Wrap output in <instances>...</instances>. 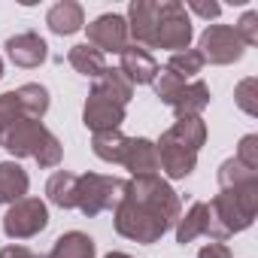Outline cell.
Returning <instances> with one entry per match:
<instances>
[{"label": "cell", "instance_id": "obj_1", "mask_svg": "<svg viewBox=\"0 0 258 258\" xmlns=\"http://www.w3.org/2000/svg\"><path fill=\"white\" fill-rule=\"evenodd\" d=\"M182 216L179 195L158 173L131 176L124 195L112 210V225L121 237L134 243H158Z\"/></svg>", "mask_w": 258, "mask_h": 258}, {"label": "cell", "instance_id": "obj_2", "mask_svg": "<svg viewBox=\"0 0 258 258\" xmlns=\"http://www.w3.org/2000/svg\"><path fill=\"white\" fill-rule=\"evenodd\" d=\"M210 213L225 237L246 231L258 213V170L228 158L219 167V195L210 201Z\"/></svg>", "mask_w": 258, "mask_h": 258}, {"label": "cell", "instance_id": "obj_3", "mask_svg": "<svg viewBox=\"0 0 258 258\" xmlns=\"http://www.w3.org/2000/svg\"><path fill=\"white\" fill-rule=\"evenodd\" d=\"M131 94H134V85L127 82V76L115 67L94 79L91 91H88V100H85V109H82V121L91 134H100V131H118L121 121H124V109L131 103Z\"/></svg>", "mask_w": 258, "mask_h": 258}, {"label": "cell", "instance_id": "obj_4", "mask_svg": "<svg viewBox=\"0 0 258 258\" xmlns=\"http://www.w3.org/2000/svg\"><path fill=\"white\" fill-rule=\"evenodd\" d=\"M204 140H207V124L201 115L176 118L155 143L158 170H164L170 179H185L198 164V152H201Z\"/></svg>", "mask_w": 258, "mask_h": 258}, {"label": "cell", "instance_id": "obj_5", "mask_svg": "<svg viewBox=\"0 0 258 258\" xmlns=\"http://www.w3.org/2000/svg\"><path fill=\"white\" fill-rule=\"evenodd\" d=\"M0 146L16 158H34L40 167H58L61 164V140L49 131V127L37 118H16L0 131Z\"/></svg>", "mask_w": 258, "mask_h": 258}, {"label": "cell", "instance_id": "obj_6", "mask_svg": "<svg viewBox=\"0 0 258 258\" xmlns=\"http://www.w3.org/2000/svg\"><path fill=\"white\" fill-rule=\"evenodd\" d=\"M152 85H155V94L161 97V103H167L176 112V118L201 115L210 103V85L204 79H179L167 67H158V76Z\"/></svg>", "mask_w": 258, "mask_h": 258}, {"label": "cell", "instance_id": "obj_7", "mask_svg": "<svg viewBox=\"0 0 258 258\" xmlns=\"http://www.w3.org/2000/svg\"><path fill=\"white\" fill-rule=\"evenodd\" d=\"M121 195H124V179L103 176V173H82V176H76L73 210L94 219V216H100L106 210H115Z\"/></svg>", "mask_w": 258, "mask_h": 258}, {"label": "cell", "instance_id": "obj_8", "mask_svg": "<svg viewBox=\"0 0 258 258\" xmlns=\"http://www.w3.org/2000/svg\"><path fill=\"white\" fill-rule=\"evenodd\" d=\"M195 31H191V19L188 10L176 0H164L158 4V19H155V31H152V49H167L173 52H185L191 43Z\"/></svg>", "mask_w": 258, "mask_h": 258}, {"label": "cell", "instance_id": "obj_9", "mask_svg": "<svg viewBox=\"0 0 258 258\" xmlns=\"http://www.w3.org/2000/svg\"><path fill=\"white\" fill-rule=\"evenodd\" d=\"M46 225H49V210L40 198H22L10 204L4 216V234L10 240H31L40 231H46Z\"/></svg>", "mask_w": 258, "mask_h": 258}, {"label": "cell", "instance_id": "obj_10", "mask_svg": "<svg viewBox=\"0 0 258 258\" xmlns=\"http://www.w3.org/2000/svg\"><path fill=\"white\" fill-rule=\"evenodd\" d=\"M198 52L204 58V64H234L243 58L246 46L243 40L237 37V31L231 25H210L204 34H201V43H198Z\"/></svg>", "mask_w": 258, "mask_h": 258}, {"label": "cell", "instance_id": "obj_11", "mask_svg": "<svg viewBox=\"0 0 258 258\" xmlns=\"http://www.w3.org/2000/svg\"><path fill=\"white\" fill-rule=\"evenodd\" d=\"M88 28V43L97 49V52H112V55H121L127 46H131V37H127V22L124 16H115V13H106V16H97Z\"/></svg>", "mask_w": 258, "mask_h": 258}, {"label": "cell", "instance_id": "obj_12", "mask_svg": "<svg viewBox=\"0 0 258 258\" xmlns=\"http://www.w3.org/2000/svg\"><path fill=\"white\" fill-rule=\"evenodd\" d=\"M198 237H210V240H216V243H225V240H228V237L219 231V225H216V219H213L207 201H195V204L185 210V216L176 219V243L185 246V243H191V240H198Z\"/></svg>", "mask_w": 258, "mask_h": 258}, {"label": "cell", "instance_id": "obj_13", "mask_svg": "<svg viewBox=\"0 0 258 258\" xmlns=\"http://www.w3.org/2000/svg\"><path fill=\"white\" fill-rule=\"evenodd\" d=\"M7 55H10V61L16 67L34 70V67H40L49 58V46H46V40L37 31H22V34L7 40Z\"/></svg>", "mask_w": 258, "mask_h": 258}, {"label": "cell", "instance_id": "obj_14", "mask_svg": "<svg viewBox=\"0 0 258 258\" xmlns=\"http://www.w3.org/2000/svg\"><path fill=\"white\" fill-rule=\"evenodd\" d=\"M118 70L127 76V82L131 85H152L155 76H158V61L152 58V52L140 49V46H127L121 55H118Z\"/></svg>", "mask_w": 258, "mask_h": 258}, {"label": "cell", "instance_id": "obj_15", "mask_svg": "<svg viewBox=\"0 0 258 258\" xmlns=\"http://www.w3.org/2000/svg\"><path fill=\"white\" fill-rule=\"evenodd\" d=\"M118 164L127 167L134 176L158 173V149L146 137H127V146H124V155H121Z\"/></svg>", "mask_w": 258, "mask_h": 258}, {"label": "cell", "instance_id": "obj_16", "mask_svg": "<svg viewBox=\"0 0 258 258\" xmlns=\"http://www.w3.org/2000/svg\"><path fill=\"white\" fill-rule=\"evenodd\" d=\"M46 25L52 34L58 37H70L76 31L85 28V13L79 4H73V0H61V4H55L49 13H46Z\"/></svg>", "mask_w": 258, "mask_h": 258}, {"label": "cell", "instance_id": "obj_17", "mask_svg": "<svg viewBox=\"0 0 258 258\" xmlns=\"http://www.w3.org/2000/svg\"><path fill=\"white\" fill-rule=\"evenodd\" d=\"M28 173L16 164V161H0V204H16L22 198H28Z\"/></svg>", "mask_w": 258, "mask_h": 258}, {"label": "cell", "instance_id": "obj_18", "mask_svg": "<svg viewBox=\"0 0 258 258\" xmlns=\"http://www.w3.org/2000/svg\"><path fill=\"white\" fill-rule=\"evenodd\" d=\"M67 61H70V67H73L76 73H82V76H88V79H100V76L106 73V55L97 52L91 43L73 46V49L67 52Z\"/></svg>", "mask_w": 258, "mask_h": 258}, {"label": "cell", "instance_id": "obj_19", "mask_svg": "<svg viewBox=\"0 0 258 258\" xmlns=\"http://www.w3.org/2000/svg\"><path fill=\"white\" fill-rule=\"evenodd\" d=\"M94 252H97V246H94V240L88 234L67 231L52 243V252L46 258H94Z\"/></svg>", "mask_w": 258, "mask_h": 258}, {"label": "cell", "instance_id": "obj_20", "mask_svg": "<svg viewBox=\"0 0 258 258\" xmlns=\"http://www.w3.org/2000/svg\"><path fill=\"white\" fill-rule=\"evenodd\" d=\"M124 146H127V137L121 131H100V134H91V152L106 161V164H118L121 155H124Z\"/></svg>", "mask_w": 258, "mask_h": 258}, {"label": "cell", "instance_id": "obj_21", "mask_svg": "<svg viewBox=\"0 0 258 258\" xmlns=\"http://www.w3.org/2000/svg\"><path fill=\"white\" fill-rule=\"evenodd\" d=\"M16 94H19V103H22L25 115L43 121V115L49 112V88L37 85V82H25V85L16 88Z\"/></svg>", "mask_w": 258, "mask_h": 258}, {"label": "cell", "instance_id": "obj_22", "mask_svg": "<svg viewBox=\"0 0 258 258\" xmlns=\"http://www.w3.org/2000/svg\"><path fill=\"white\" fill-rule=\"evenodd\" d=\"M73 191H76V173L67 170H55L46 182V195L55 207L61 210H73Z\"/></svg>", "mask_w": 258, "mask_h": 258}, {"label": "cell", "instance_id": "obj_23", "mask_svg": "<svg viewBox=\"0 0 258 258\" xmlns=\"http://www.w3.org/2000/svg\"><path fill=\"white\" fill-rule=\"evenodd\" d=\"M164 67L179 79H198V73L204 70V58L198 49H185V52H173Z\"/></svg>", "mask_w": 258, "mask_h": 258}, {"label": "cell", "instance_id": "obj_24", "mask_svg": "<svg viewBox=\"0 0 258 258\" xmlns=\"http://www.w3.org/2000/svg\"><path fill=\"white\" fill-rule=\"evenodd\" d=\"M243 167H249V170H258V137L255 134H246L243 140H240V146H237V155H234Z\"/></svg>", "mask_w": 258, "mask_h": 258}, {"label": "cell", "instance_id": "obj_25", "mask_svg": "<svg viewBox=\"0 0 258 258\" xmlns=\"http://www.w3.org/2000/svg\"><path fill=\"white\" fill-rule=\"evenodd\" d=\"M234 31H237V37L243 40V46H246V49H249V46H255V43H258V13H252V10H249V13L234 25Z\"/></svg>", "mask_w": 258, "mask_h": 258}, {"label": "cell", "instance_id": "obj_26", "mask_svg": "<svg viewBox=\"0 0 258 258\" xmlns=\"http://www.w3.org/2000/svg\"><path fill=\"white\" fill-rule=\"evenodd\" d=\"M252 88H255V79H243V82L237 85V103H240V109L249 112V115L258 112V103L252 100Z\"/></svg>", "mask_w": 258, "mask_h": 258}, {"label": "cell", "instance_id": "obj_27", "mask_svg": "<svg viewBox=\"0 0 258 258\" xmlns=\"http://www.w3.org/2000/svg\"><path fill=\"white\" fill-rule=\"evenodd\" d=\"M198 258H234V255H231L228 243H216V240H210L207 246H201Z\"/></svg>", "mask_w": 258, "mask_h": 258}, {"label": "cell", "instance_id": "obj_28", "mask_svg": "<svg viewBox=\"0 0 258 258\" xmlns=\"http://www.w3.org/2000/svg\"><path fill=\"white\" fill-rule=\"evenodd\" d=\"M0 258H46V255H37V252H31L28 246H16V243H10V246L0 249Z\"/></svg>", "mask_w": 258, "mask_h": 258}, {"label": "cell", "instance_id": "obj_29", "mask_svg": "<svg viewBox=\"0 0 258 258\" xmlns=\"http://www.w3.org/2000/svg\"><path fill=\"white\" fill-rule=\"evenodd\" d=\"M185 10H191L195 16H201V19H216L219 13H222V7L219 4H182Z\"/></svg>", "mask_w": 258, "mask_h": 258}, {"label": "cell", "instance_id": "obj_30", "mask_svg": "<svg viewBox=\"0 0 258 258\" xmlns=\"http://www.w3.org/2000/svg\"><path fill=\"white\" fill-rule=\"evenodd\" d=\"M103 258H134V255H127V252H109V255H103Z\"/></svg>", "mask_w": 258, "mask_h": 258}, {"label": "cell", "instance_id": "obj_31", "mask_svg": "<svg viewBox=\"0 0 258 258\" xmlns=\"http://www.w3.org/2000/svg\"><path fill=\"white\" fill-rule=\"evenodd\" d=\"M0 76H4V61H0Z\"/></svg>", "mask_w": 258, "mask_h": 258}]
</instances>
